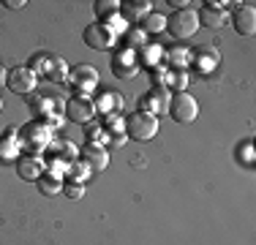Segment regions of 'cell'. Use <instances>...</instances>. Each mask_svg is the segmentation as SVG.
<instances>
[{"mask_svg": "<svg viewBox=\"0 0 256 245\" xmlns=\"http://www.w3.org/2000/svg\"><path fill=\"white\" fill-rule=\"evenodd\" d=\"M71 76V68L66 66L63 58H58V54H52V63H50V74H46V82L52 84H66Z\"/></svg>", "mask_w": 256, "mask_h": 245, "instance_id": "cell-19", "label": "cell"}, {"mask_svg": "<svg viewBox=\"0 0 256 245\" xmlns=\"http://www.w3.org/2000/svg\"><path fill=\"white\" fill-rule=\"evenodd\" d=\"M106 134H109V142L106 144H112V147H123L126 139H128L126 131H106Z\"/></svg>", "mask_w": 256, "mask_h": 245, "instance_id": "cell-32", "label": "cell"}, {"mask_svg": "<svg viewBox=\"0 0 256 245\" xmlns=\"http://www.w3.org/2000/svg\"><path fill=\"white\" fill-rule=\"evenodd\" d=\"M169 114L178 122H194L199 118V104L191 93H178L169 101Z\"/></svg>", "mask_w": 256, "mask_h": 245, "instance_id": "cell-6", "label": "cell"}, {"mask_svg": "<svg viewBox=\"0 0 256 245\" xmlns=\"http://www.w3.org/2000/svg\"><path fill=\"white\" fill-rule=\"evenodd\" d=\"M186 84H188V74H186V71H169L164 88H166V90H174V93H186Z\"/></svg>", "mask_w": 256, "mask_h": 245, "instance_id": "cell-29", "label": "cell"}, {"mask_svg": "<svg viewBox=\"0 0 256 245\" xmlns=\"http://www.w3.org/2000/svg\"><path fill=\"white\" fill-rule=\"evenodd\" d=\"M169 6H172V8H178V11H182V8H188V0H169Z\"/></svg>", "mask_w": 256, "mask_h": 245, "instance_id": "cell-34", "label": "cell"}, {"mask_svg": "<svg viewBox=\"0 0 256 245\" xmlns=\"http://www.w3.org/2000/svg\"><path fill=\"white\" fill-rule=\"evenodd\" d=\"M96 112L101 114H120V109H123V96L118 93V90H104V93H98V98H96Z\"/></svg>", "mask_w": 256, "mask_h": 245, "instance_id": "cell-15", "label": "cell"}, {"mask_svg": "<svg viewBox=\"0 0 256 245\" xmlns=\"http://www.w3.org/2000/svg\"><path fill=\"white\" fill-rule=\"evenodd\" d=\"M164 60L172 66L169 71H186V66L191 63V49L188 46H174V49H169V52H164Z\"/></svg>", "mask_w": 256, "mask_h": 245, "instance_id": "cell-17", "label": "cell"}, {"mask_svg": "<svg viewBox=\"0 0 256 245\" xmlns=\"http://www.w3.org/2000/svg\"><path fill=\"white\" fill-rule=\"evenodd\" d=\"M68 82L74 84L76 96H90L96 88H98V71H96L93 66L82 63V66H76V68H71Z\"/></svg>", "mask_w": 256, "mask_h": 245, "instance_id": "cell-8", "label": "cell"}, {"mask_svg": "<svg viewBox=\"0 0 256 245\" xmlns=\"http://www.w3.org/2000/svg\"><path fill=\"white\" fill-rule=\"evenodd\" d=\"M139 66H148V68H156L158 60H164V46L158 44H144L142 49H139Z\"/></svg>", "mask_w": 256, "mask_h": 245, "instance_id": "cell-21", "label": "cell"}, {"mask_svg": "<svg viewBox=\"0 0 256 245\" xmlns=\"http://www.w3.org/2000/svg\"><path fill=\"white\" fill-rule=\"evenodd\" d=\"M50 147L54 150L52 158H60V161H66V164H71V161H76V158H79V147L74 142H68V139H54Z\"/></svg>", "mask_w": 256, "mask_h": 245, "instance_id": "cell-20", "label": "cell"}, {"mask_svg": "<svg viewBox=\"0 0 256 245\" xmlns=\"http://www.w3.org/2000/svg\"><path fill=\"white\" fill-rule=\"evenodd\" d=\"M84 44L90 49H96V52H106V49L114 46V36L104 22H93L84 28Z\"/></svg>", "mask_w": 256, "mask_h": 245, "instance_id": "cell-9", "label": "cell"}, {"mask_svg": "<svg viewBox=\"0 0 256 245\" xmlns=\"http://www.w3.org/2000/svg\"><path fill=\"white\" fill-rule=\"evenodd\" d=\"M191 60H196V63L202 66V71L210 74L212 66H218V52L212 46H204L202 52H191Z\"/></svg>", "mask_w": 256, "mask_h": 245, "instance_id": "cell-26", "label": "cell"}, {"mask_svg": "<svg viewBox=\"0 0 256 245\" xmlns=\"http://www.w3.org/2000/svg\"><path fill=\"white\" fill-rule=\"evenodd\" d=\"M112 71H114V76H120V79L136 76V71H139L136 52H131V49H120V52L112 58Z\"/></svg>", "mask_w": 256, "mask_h": 245, "instance_id": "cell-10", "label": "cell"}, {"mask_svg": "<svg viewBox=\"0 0 256 245\" xmlns=\"http://www.w3.org/2000/svg\"><path fill=\"white\" fill-rule=\"evenodd\" d=\"M82 161L90 166V172H104L109 166V150L104 144H84L82 150Z\"/></svg>", "mask_w": 256, "mask_h": 245, "instance_id": "cell-14", "label": "cell"}, {"mask_svg": "<svg viewBox=\"0 0 256 245\" xmlns=\"http://www.w3.org/2000/svg\"><path fill=\"white\" fill-rule=\"evenodd\" d=\"M6 76H8V74H3V68H0V84L6 82Z\"/></svg>", "mask_w": 256, "mask_h": 245, "instance_id": "cell-35", "label": "cell"}, {"mask_svg": "<svg viewBox=\"0 0 256 245\" xmlns=\"http://www.w3.org/2000/svg\"><path fill=\"white\" fill-rule=\"evenodd\" d=\"M50 63H52V54L38 52V54H33V58H30L28 68L33 71L36 76H44V79H46V74H50Z\"/></svg>", "mask_w": 256, "mask_h": 245, "instance_id": "cell-27", "label": "cell"}, {"mask_svg": "<svg viewBox=\"0 0 256 245\" xmlns=\"http://www.w3.org/2000/svg\"><path fill=\"white\" fill-rule=\"evenodd\" d=\"M196 16H199V24L218 30V28H224V22H226V8H210V6H204Z\"/></svg>", "mask_w": 256, "mask_h": 245, "instance_id": "cell-18", "label": "cell"}, {"mask_svg": "<svg viewBox=\"0 0 256 245\" xmlns=\"http://www.w3.org/2000/svg\"><path fill=\"white\" fill-rule=\"evenodd\" d=\"M6 6H8L11 11H20V8H25V6H28V0H6Z\"/></svg>", "mask_w": 256, "mask_h": 245, "instance_id": "cell-33", "label": "cell"}, {"mask_svg": "<svg viewBox=\"0 0 256 245\" xmlns=\"http://www.w3.org/2000/svg\"><path fill=\"white\" fill-rule=\"evenodd\" d=\"M169 101H172V93H169L164 84H153L150 88V93L142 96V101H139V109L142 112H150V114H166L169 112Z\"/></svg>", "mask_w": 256, "mask_h": 245, "instance_id": "cell-7", "label": "cell"}, {"mask_svg": "<svg viewBox=\"0 0 256 245\" xmlns=\"http://www.w3.org/2000/svg\"><path fill=\"white\" fill-rule=\"evenodd\" d=\"M232 22H234V30L242 36H251L256 30V8L254 3H242L234 8V14H232Z\"/></svg>", "mask_w": 256, "mask_h": 245, "instance_id": "cell-13", "label": "cell"}, {"mask_svg": "<svg viewBox=\"0 0 256 245\" xmlns=\"http://www.w3.org/2000/svg\"><path fill=\"white\" fill-rule=\"evenodd\" d=\"M104 24H106V28L109 30H112V36H114V38H118V36H126L128 33V28H131V24H128L126 20H123V16H112V20H109V22H104Z\"/></svg>", "mask_w": 256, "mask_h": 245, "instance_id": "cell-30", "label": "cell"}, {"mask_svg": "<svg viewBox=\"0 0 256 245\" xmlns=\"http://www.w3.org/2000/svg\"><path fill=\"white\" fill-rule=\"evenodd\" d=\"M44 172H46V161L41 156H30V152H25V156L16 158V174H20L22 180H38Z\"/></svg>", "mask_w": 256, "mask_h": 245, "instance_id": "cell-11", "label": "cell"}, {"mask_svg": "<svg viewBox=\"0 0 256 245\" xmlns=\"http://www.w3.org/2000/svg\"><path fill=\"white\" fill-rule=\"evenodd\" d=\"M63 191H66V196H68V199H82L84 196V186H79V182H68V186H63Z\"/></svg>", "mask_w": 256, "mask_h": 245, "instance_id": "cell-31", "label": "cell"}, {"mask_svg": "<svg viewBox=\"0 0 256 245\" xmlns=\"http://www.w3.org/2000/svg\"><path fill=\"white\" fill-rule=\"evenodd\" d=\"M123 44H126L123 49H131V52H139V49H142L144 44H148V36H144L139 28H131V30H128V33L123 36Z\"/></svg>", "mask_w": 256, "mask_h": 245, "instance_id": "cell-28", "label": "cell"}, {"mask_svg": "<svg viewBox=\"0 0 256 245\" xmlns=\"http://www.w3.org/2000/svg\"><path fill=\"white\" fill-rule=\"evenodd\" d=\"M150 0H131V3H123L120 6V16H123V20L128 22V24H134V22H142L144 16L150 14Z\"/></svg>", "mask_w": 256, "mask_h": 245, "instance_id": "cell-16", "label": "cell"}, {"mask_svg": "<svg viewBox=\"0 0 256 245\" xmlns=\"http://www.w3.org/2000/svg\"><path fill=\"white\" fill-rule=\"evenodd\" d=\"M166 28L174 38H188V36H194L199 30V16H196V11H191V8L174 11L172 20H166Z\"/></svg>", "mask_w": 256, "mask_h": 245, "instance_id": "cell-5", "label": "cell"}, {"mask_svg": "<svg viewBox=\"0 0 256 245\" xmlns=\"http://www.w3.org/2000/svg\"><path fill=\"white\" fill-rule=\"evenodd\" d=\"M22 156V142H20V128H6L0 136V161H16Z\"/></svg>", "mask_w": 256, "mask_h": 245, "instance_id": "cell-12", "label": "cell"}, {"mask_svg": "<svg viewBox=\"0 0 256 245\" xmlns=\"http://www.w3.org/2000/svg\"><path fill=\"white\" fill-rule=\"evenodd\" d=\"M66 177H68L71 182H79V186H84L90 177V166L82 161V158H76V161L68 164V169H66Z\"/></svg>", "mask_w": 256, "mask_h": 245, "instance_id": "cell-25", "label": "cell"}, {"mask_svg": "<svg viewBox=\"0 0 256 245\" xmlns=\"http://www.w3.org/2000/svg\"><path fill=\"white\" fill-rule=\"evenodd\" d=\"M20 142H22V147H25L30 156H41V152L54 142V128H50L46 122H41V120L25 122L22 131H20Z\"/></svg>", "mask_w": 256, "mask_h": 245, "instance_id": "cell-1", "label": "cell"}, {"mask_svg": "<svg viewBox=\"0 0 256 245\" xmlns=\"http://www.w3.org/2000/svg\"><path fill=\"white\" fill-rule=\"evenodd\" d=\"M0 109H3V101H0Z\"/></svg>", "mask_w": 256, "mask_h": 245, "instance_id": "cell-36", "label": "cell"}, {"mask_svg": "<svg viewBox=\"0 0 256 245\" xmlns=\"http://www.w3.org/2000/svg\"><path fill=\"white\" fill-rule=\"evenodd\" d=\"M63 112H66V118H68L71 122H79V126H88V122L98 114L90 96H68L66 98Z\"/></svg>", "mask_w": 256, "mask_h": 245, "instance_id": "cell-3", "label": "cell"}, {"mask_svg": "<svg viewBox=\"0 0 256 245\" xmlns=\"http://www.w3.org/2000/svg\"><path fill=\"white\" fill-rule=\"evenodd\" d=\"M6 84H8V90H11V93H16V96H30V93H36L38 76H36L28 66H16V68L8 71Z\"/></svg>", "mask_w": 256, "mask_h": 245, "instance_id": "cell-4", "label": "cell"}, {"mask_svg": "<svg viewBox=\"0 0 256 245\" xmlns=\"http://www.w3.org/2000/svg\"><path fill=\"white\" fill-rule=\"evenodd\" d=\"M120 0H96L93 3V8H96V16H98L101 22H109L112 16H118L120 14Z\"/></svg>", "mask_w": 256, "mask_h": 245, "instance_id": "cell-24", "label": "cell"}, {"mask_svg": "<svg viewBox=\"0 0 256 245\" xmlns=\"http://www.w3.org/2000/svg\"><path fill=\"white\" fill-rule=\"evenodd\" d=\"M158 118L156 114H150V112H131L128 118L123 120V131H126V136H131V139H136V142H150V139L158 134Z\"/></svg>", "mask_w": 256, "mask_h": 245, "instance_id": "cell-2", "label": "cell"}, {"mask_svg": "<svg viewBox=\"0 0 256 245\" xmlns=\"http://www.w3.org/2000/svg\"><path fill=\"white\" fill-rule=\"evenodd\" d=\"M139 30H142L144 36H150V33H161V30H166V16L158 14V11H150V14L144 16L142 22H139Z\"/></svg>", "mask_w": 256, "mask_h": 245, "instance_id": "cell-23", "label": "cell"}, {"mask_svg": "<svg viewBox=\"0 0 256 245\" xmlns=\"http://www.w3.org/2000/svg\"><path fill=\"white\" fill-rule=\"evenodd\" d=\"M36 182H38V191L46 194V196H58L60 191H63V177L50 174V172H44V174H41Z\"/></svg>", "mask_w": 256, "mask_h": 245, "instance_id": "cell-22", "label": "cell"}]
</instances>
